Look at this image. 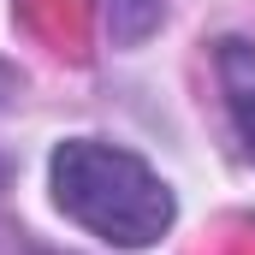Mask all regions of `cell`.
<instances>
[{
    "label": "cell",
    "instance_id": "1",
    "mask_svg": "<svg viewBox=\"0 0 255 255\" xmlns=\"http://www.w3.org/2000/svg\"><path fill=\"white\" fill-rule=\"evenodd\" d=\"M54 202L77 226L119 250H148L172 226V190L130 154L95 136H71L54 148Z\"/></svg>",
    "mask_w": 255,
    "mask_h": 255
},
{
    "label": "cell",
    "instance_id": "2",
    "mask_svg": "<svg viewBox=\"0 0 255 255\" xmlns=\"http://www.w3.org/2000/svg\"><path fill=\"white\" fill-rule=\"evenodd\" d=\"M220 89H226L238 142H244V154L255 160V42H238V36L220 42Z\"/></svg>",
    "mask_w": 255,
    "mask_h": 255
},
{
    "label": "cell",
    "instance_id": "3",
    "mask_svg": "<svg viewBox=\"0 0 255 255\" xmlns=\"http://www.w3.org/2000/svg\"><path fill=\"white\" fill-rule=\"evenodd\" d=\"M154 24H160V0H107V30H113L119 48L142 42Z\"/></svg>",
    "mask_w": 255,
    "mask_h": 255
},
{
    "label": "cell",
    "instance_id": "4",
    "mask_svg": "<svg viewBox=\"0 0 255 255\" xmlns=\"http://www.w3.org/2000/svg\"><path fill=\"white\" fill-rule=\"evenodd\" d=\"M12 95H18V77H12V71H6V65H0V107H6V101H12Z\"/></svg>",
    "mask_w": 255,
    "mask_h": 255
}]
</instances>
